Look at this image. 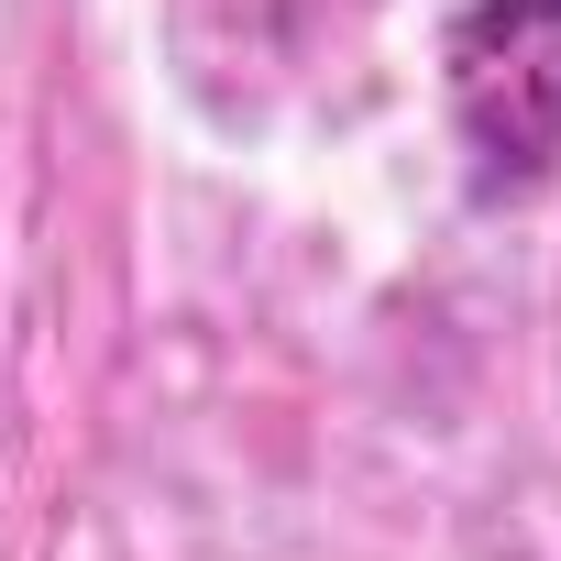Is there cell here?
<instances>
[{
  "instance_id": "1",
  "label": "cell",
  "mask_w": 561,
  "mask_h": 561,
  "mask_svg": "<svg viewBox=\"0 0 561 561\" xmlns=\"http://www.w3.org/2000/svg\"><path fill=\"white\" fill-rule=\"evenodd\" d=\"M440 111L473 198L561 176V0H462L440 34Z\"/></svg>"
}]
</instances>
